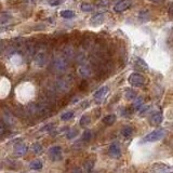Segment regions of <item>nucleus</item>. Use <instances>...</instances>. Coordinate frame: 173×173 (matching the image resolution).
Listing matches in <instances>:
<instances>
[{
    "instance_id": "nucleus-1",
    "label": "nucleus",
    "mask_w": 173,
    "mask_h": 173,
    "mask_svg": "<svg viewBox=\"0 0 173 173\" xmlns=\"http://www.w3.org/2000/svg\"><path fill=\"white\" fill-rule=\"evenodd\" d=\"M166 134V130L164 129H157L155 131H153L151 133L146 134L144 138H142V143H153L157 142L164 136Z\"/></svg>"
},
{
    "instance_id": "nucleus-2",
    "label": "nucleus",
    "mask_w": 173,
    "mask_h": 173,
    "mask_svg": "<svg viewBox=\"0 0 173 173\" xmlns=\"http://www.w3.org/2000/svg\"><path fill=\"white\" fill-rule=\"evenodd\" d=\"M129 83L132 84L133 87H143L144 83H145V78L144 76L141 75V74H138V73H133L129 76Z\"/></svg>"
},
{
    "instance_id": "nucleus-3",
    "label": "nucleus",
    "mask_w": 173,
    "mask_h": 173,
    "mask_svg": "<svg viewBox=\"0 0 173 173\" xmlns=\"http://www.w3.org/2000/svg\"><path fill=\"white\" fill-rule=\"evenodd\" d=\"M153 173H173V168L164 164H156L151 167Z\"/></svg>"
},
{
    "instance_id": "nucleus-4",
    "label": "nucleus",
    "mask_w": 173,
    "mask_h": 173,
    "mask_svg": "<svg viewBox=\"0 0 173 173\" xmlns=\"http://www.w3.org/2000/svg\"><path fill=\"white\" fill-rule=\"evenodd\" d=\"M131 5V1L130 0H122V1H119L118 3H116L115 7H114V10L117 13H121L126 10L129 9V7Z\"/></svg>"
},
{
    "instance_id": "nucleus-5",
    "label": "nucleus",
    "mask_w": 173,
    "mask_h": 173,
    "mask_svg": "<svg viewBox=\"0 0 173 173\" xmlns=\"http://www.w3.org/2000/svg\"><path fill=\"white\" fill-rule=\"evenodd\" d=\"M104 20H105V16L103 13H98L93 15L91 20H90V24L91 26H100L104 23Z\"/></svg>"
},
{
    "instance_id": "nucleus-6",
    "label": "nucleus",
    "mask_w": 173,
    "mask_h": 173,
    "mask_svg": "<svg viewBox=\"0 0 173 173\" xmlns=\"http://www.w3.org/2000/svg\"><path fill=\"white\" fill-rule=\"evenodd\" d=\"M50 155H51V159L52 160H60L62 159V156H61V153H62V148L60 146H53L50 148Z\"/></svg>"
},
{
    "instance_id": "nucleus-7",
    "label": "nucleus",
    "mask_w": 173,
    "mask_h": 173,
    "mask_svg": "<svg viewBox=\"0 0 173 173\" xmlns=\"http://www.w3.org/2000/svg\"><path fill=\"white\" fill-rule=\"evenodd\" d=\"M108 153H109V156H111V157H119L120 153H121L119 145L117 143H113L111 147H109V151Z\"/></svg>"
},
{
    "instance_id": "nucleus-8",
    "label": "nucleus",
    "mask_w": 173,
    "mask_h": 173,
    "mask_svg": "<svg viewBox=\"0 0 173 173\" xmlns=\"http://www.w3.org/2000/svg\"><path fill=\"white\" fill-rule=\"evenodd\" d=\"M151 122L153 124H159L162 122V114L160 111H157L155 114H153L151 117Z\"/></svg>"
},
{
    "instance_id": "nucleus-9",
    "label": "nucleus",
    "mask_w": 173,
    "mask_h": 173,
    "mask_svg": "<svg viewBox=\"0 0 173 173\" xmlns=\"http://www.w3.org/2000/svg\"><path fill=\"white\" fill-rule=\"evenodd\" d=\"M27 153V146L25 144H18L15 146V154L18 156L25 155Z\"/></svg>"
},
{
    "instance_id": "nucleus-10",
    "label": "nucleus",
    "mask_w": 173,
    "mask_h": 173,
    "mask_svg": "<svg viewBox=\"0 0 173 173\" xmlns=\"http://www.w3.org/2000/svg\"><path fill=\"white\" fill-rule=\"evenodd\" d=\"M60 15H61L63 18L71 20V18H75V12L71 11V10H64V11H61V12H60Z\"/></svg>"
},
{
    "instance_id": "nucleus-11",
    "label": "nucleus",
    "mask_w": 173,
    "mask_h": 173,
    "mask_svg": "<svg viewBox=\"0 0 173 173\" xmlns=\"http://www.w3.org/2000/svg\"><path fill=\"white\" fill-rule=\"evenodd\" d=\"M108 92V88L107 87H102L101 89H98L95 93H94V98H102L105 96V94Z\"/></svg>"
},
{
    "instance_id": "nucleus-12",
    "label": "nucleus",
    "mask_w": 173,
    "mask_h": 173,
    "mask_svg": "<svg viewBox=\"0 0 173 173\" xmlns=\"http://www.w3.org/2000/svg\"><path fill=\"white\" fill-rule=\"evenodd\" d=\"M115 121H116V115H113V114L105 116V117L103 118V122L106 124H113Z\"/></svg>"
},
{
    "instance_id": "nucleus-13",
    "label": "nucleus",
    "mask_w": 173,
    "mask_h": 173,
    "mask_svg": "<svg viewBox=\"0 0 173 173\" xmlns=\"http://www.w3.org/2000/svg\"><path fill=\"white\" fill-rule=\"evenodd\" d=\"M80 9L82 10L83 12H91L94 10V5L91 3H82L80 5Z\"/></svg>"
},
{
    "instance_id": "nucleus-14",
    "label": "nucleus",
    "mask_w": 173,
    "mask_h": 173,
    "mask_svg": "<svg viewBox=\"0 0 173 173\" xmlns=\"http://www.w3.org/2000/svg\"><path fill=\"white\" fill-rule=\"evenodd\" d=\"M133 132V129L131 128V127H124L122 130H121V134L123 135L124 138H129L131 134Z\"/></svg>"
},
{
    "instance_id": "nucleus-15",
    "label": "nucleus",
    "mask_w": 173,
    "mask_h": 173,
    "mask_svg": "<svg viewBox=\"0 0 173 173\" xmlns=\"http://www.w3.org/2000/svg\"><path fill=\"white\" fill-rule=\"evenodd\" d=\"M136 66H138V68H141L143 71H147L148 69L147 64L143 61L142 58H136Z\"/></svg>"
},
{
    "instance_id": "nucleus-16",
    "label": "nucleus",
    "mask_w": 173,
    "mask_h": 173,
    "mask_svg": "<svg viewBox=\"0 0 173 173\" xmlns=\"http://www.w3.org/2000/svg\"><path fill=\"white\" fill-rule=\"evenodd\" d=\"M138 20L142 21V22L148 21V20H149V13H148L147 11H142L141 13L138 14Z\"/></svg>"
},
{
    "instance_id": "nucleus-17",
    "label": "nucleus",
    "mask_w": 173,
    "mask_h": 173,
    "mask_svg": "<svg viewBox=\"0 0 173 173\" xmlns=\"http://www.w3.org/2000/svg\"><path fill=\"white\" fill-rule=\"evenodd\" d=\"M31 168L33 170H40L42 168V162L39 161V160H35V161H33L31 164Z\"/></svg>"
},
{
    "instance_id": "nucleus-18",
    "label": "nucleus",
    "mask_w": 173,
    "mask_h": 173,
    "mask_svg": "<svg viewBox=\"0 0 173 173\" xmlns=\"http://www.w3.org/2000/svg\"><path fill=\"white\" fill-rule=\"evenodd\" d=\"M74 117V113L73 111H66V113H64L62 116H61V119L64 120V121H67V120L71 119Z\"/></svg>"
},
{
    "instance_id": "nucleus-19",
    "label": "nucleus",
    "mask_w": 173,
    "mask_h": 173,
    "mask_svg": "<svg viewBox=\"0 0 173 173\" xmlns=\"http://www.w3.org/2000/svg\"><path fill=\"white\" fill-rule=\"evenodd\" d=\"M126 98H128V100H134V98H138V95H136V93H135L134 91H132V90H129V91H127V92H126Z\"/></svg>"
},
{
    "instance_id": "nucleus-20",
    "label": "nucleus",
    "mask_w": 173,
    "mask_h": 173,
    "mask_svg": "<svg viewBox=\"0 0 173 173\" xmlns=\"http://www.w3.org/2000/svg\"><path fill=\"white\" fill-rule=\"evenodd\" d=\"M33 151L35 153V154H39L40 151H42V146L40 145L39 143H35V144H33Z\"/></svg>"
},
{
    "instance_id": "nucleus-21",
    "label": "nucleus",
    "mask_w": 173,
    "mask_h": 173,
    "mask_svg": "<svg viewBox=\"0 0 173 173\" xmlns=\"http://www.w3.org/2000/svg\"><path fill=\"white\" fill-rule=\"evenodd\" d=\"M133 106H134L135 109H141V108L143 107V101L141 100V98H140V100L138 98V100H136V102L133 104Z\"/></svg>"
},
{
    "instance_id": "nucleus-22",
    "label": "nucleus",
    "mask_w": 173,
    "mask_h": 173,
    "mask_svg": "<svg viewBox=\"0 0 173 173\" xmlns=\"http://www.w3.org/2000/svg\"><path fill=\"white\" fill-rule=\"evenodd\" d=\"M91 136H92L91 132H90V131H85L83 133V135H82V140H83V141H89L90 138H91Z\"/></svg>"
},
{
    "instance_id": "nucleus-23",
    "label": "nucleus",
    "mask_w": 173,
    "mask_h": 173,
    "mask_svg": "<svg viewBox=\"0 0 173 173\" xmlns=\"http://www.w3.org/2000/svg\"><path fill=\"white\" fill-rule=\"evenodd\" d=\"M89 121H90L89 117H87V116H83V117H82V118L80 119V124H81V126H85V124L89 123Z\"/></svg>"
},
{
    "instance_id": "nucleus-24",
    "label": "nucleus",
    "mask_w": 173,
    "mask_h": 173,
    "mask_svg": "<svg viewBox=\"0 0 173 173\" xmlns=\"http://www.w3.org/2000/svg\"><path fill=\"white\" fill-rule=\"evenodd\" d=\"M77 134H78V133H77V131H76V130H73V131H71L69 133L67 134V138H69V140H71V138H75Z\"/></svg>"
},
{
    "instance_id": "nucleus-25",
    "label": "nucleus",
    "mask_w": 173,
    "mask_h": 173,
    "mask_svg": "<svg viewBox=\"0 0 173 173\" xmlns=\"http://www.w3.org/2000/svg\"><path fill=\"white\" fill-rule=\"evenodd\" d=\"M62 2V0H58V1H55V2H50V5H60Z\"/></svg>"
},
{
    "instance_id": "nucleus-26",
    "label": "nucleus",
    "mask_w": 173,
    "mask_h": 173,
    "mask_svg": "<svg viewBox=\"0 0 173 173\" xmlns=\"http://www.w3.org/2000/svg\"><path fill=\"white\" fill-rule=\"evenodd\" d=\"M75 173H81V171H80V170H78V169H76Z\"/></svg>"
},
{
    "instance_id": "nucleus-27",
    "label": "nucleus",
    "mask_w": 173,
    "mask_h": 173,
    "mask_svg": "<svg viewBox=\"0 0 173 173\" xmlns=\"http://www.w3.org/2000/svg\"><path fill=\"white\" fill-rule=\"evenodd\" d=\"M151 1H157L158 2V1H162V0H151Z\"/></svg>"
},
{
    "instance_id": "nucleus-28",
    "label": "nucleus",
    "mask_w": 173,
    "mask_h": 173,
    "mask_svg": "<svg viewBox=\"0 0 173 173\" xmlns=\"http://www.w3.org/2000/svg\"><path fill=\"white\" fill-rule=\"evenodd\" d=\"M171 15H172V16H173V9L171 10Z\"/></svg>"
}]
</instances>
